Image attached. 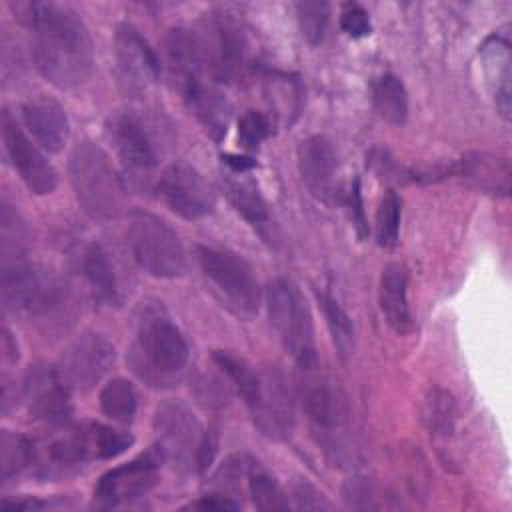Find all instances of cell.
Segmentation results:
<instances>
[{
    "label": "cell",
    "mask_w": 512,
    "mask_h": 512,
    "mask_svg": "<svg viewBox=\"0 0 512 512\" xmlns=\"http://www.w3.org/2000/svg\"><path fill=\"white\" fill-rule=\"evenodd\" d=\"M32 32V52L40 74L60 90L82 86L94 68L86 24L66 4L28 2L20 6Z\"/></svg>",
    "instance_id": "1"
},
{
    "label": "cell",
    "mask_w": 512,
    "mask_h": 512,
    "mask_svg": "<svg viewBox=\"0 0 512 512\" xmlns=\"http://www.w3.org/2000/svg\"><path fill=\"white\" fill-rule=\"evenodd\" d=\"M128 432L88 422L66 430L64 434L32 442L30 470L38 478H60L92 460H110L132 446Z\"/></svg>",
    "instance_id": "2"
},
{
    "label": "cell",
    "mask_w": 512,
    "mask_h": 512,
    "mask_svg": "<svg viewBox=\"0 0 512 512\" xmlns=\"http://www.w3.org/2000/svg\"><path fill=\"white\" fill-rule=\"evenodd\" d=\"M188 344L162 302H142L130 364L154 386L172 382L188 364Z\"/></svg>",
    "instance_id": "3"
},
{
    "label": "cell",
    "mask_w": 512,
    "mask_h": 512,
    "mask_svg": "<svg viewBox=\"0 0 512 512\" xmlns=\"http://www.w3.org/2000/svg\"><path fill=\"white\" fill-rule=\"evenodd\" d=\"M68 172L76 200L90 218L108 222L126 212L124 184L98 144L78 142L70 154Z\"/></svg>",
    "instance_id": "4"
},
{
    "label": "cell",
    "mask_w": 512,
    "mask_h": 512,
    "mask_svg": "<svg viewBox=\"0 0 512 512\" xmlns=\"http://www.w3.org/2000/svg\"><path fill=\"white\" fill-rule=\"evenodd\" d=\"M266 304L270 322L286 348L302 370L318 366L312 316L296 282L290 278H274L266 288Z\"/></svg>",
    "instance_id": "5"
},
{
    "label": "cell",
    "mask_w": 512,
    "mask_h": 512,
    "mask_svg": "<svg viewBox=\"0 0 512 512\" xmlns=\"http://www.w3.org/2000/svg\"><path fill=\"white\" fill-rule=\"evenodd\" d=\"M128 244L136 264L154 278H178L188 268L178 234L146 210L128 214Z\"/></svg>",
    "instance_id": "6"
},
{
    "label": "cell",
    "mask_w": 512,
    "mask_h": 512,
    "mask_svg": "<svg viewBox=\"0 0 512 512\" xmlns=\"http://www.w3.org/2000/svg\"><path fill=\"white\" fill-rule=\"evenodd\" d=\"M0 294L4 310L26 316H44L62 306L66 286L48 268L14 260L2 264Z\"/></svg>",
    "instance_id": "7"
},
{
    "label": "cell",
    "mask_w": 512,
    "mask_h": 512,
    "mask_svg": "<svg viewBox=\"0 0 512 512\" xmlns=\"http://www.w3.org/2000/svg\"><path fill=\"white\" fill-rule=\"evenodd\" d=\"M310 370L304 372L310 374ZM300 398L314 432L322 434L326 454L334 460H344L346 430L350 420V406L346 394L340 390L338 384L310 374L300 384Z\"/></svg>",
    "instance_id": "8"
},
{
    "label": "cell",
    "mask_w": 512,
    "mask_h": 512,
    "mask_svg": "<svg viewBox=\"0 0 512 512\" xmlns=\"http://www.w3.org/2000/svg\"><path fill=\"white\" fill-rule=\"evenodd\" d=\"M196 258L204 276L214 284L236 314L250 318L258 312L260 288L244 258L214 246H198Z\"/></svg>",
    "instance_id": "9"
},
{
    "label": "cell",
    "mask_w": 512,
    "mask_h": 512,
    "mask_svg": "<svg viewBox=\"0 0 512 512\" xmlns=\"http://www.w3.org/2000/svg\"><path fill=\"white\" fill-rule=\"evenodd\" d=\"M154 432L164 462H170L180 470H196V452L204 432L198 418L184 402H162L154 414Z\"/></svg>",
    "instance_id": "10"
},
{
    "label": "cell",
    "mask_w": 512,
    "mask_h": 512,
    "mask_svg": "<svg viewBox=\"0 0 512 512\" xmlns=\"http://www.w3.org/2000/svg\"><path fill=\"white\" fill-rule=\"evenodd\" d=\"M114 356L116 352L108 338L98 332H84L64 348L56 374L68 390L86 392L110 370Z\"/></svg>",
    "instance_id": "11"
},
{
    "label": "cell",
    "mask_w": 512,
    "mask_h": 512,
    "mask_svg": "<svg viewBox=\"0 0 512 512\" xmlns=\"http://www.w3.org/2000/svg\"><path fill=\"white\" fill-rule=\"evenodd\" d=\"M106 136L130 184L148 188L156 168V154L140 120L128 112H116L106 120Z\"/></svg>",
    "instance_id": "12"
},
{
    "label": "cell",
    "mask_w": 512,
    "mask_h": 512,
    "mask_svg": "<svg viewBox=\"0 0 512 512\" xmlns=\"http://www.w3.org/2000/svg\"><path fill=\"white\" fill-rule=\"evenodd\" d=\"M158 192L166 206L186 220L204 218L216 208L212 184L188 162L170 164L158 180Z\"/></svg>",
    "instance_id": "13"
},
{
    "label": "cell",
    "mask_w": 512,
    "mask_h": 512,
    "mask_svg": "<svg viewBox=\"0 0 512 512\" xmlns=\"http://www.w3.org/2000/svg\"><path fill=\"white\" fill-rule=\"evenodd\" d=\"M164 462L162 452L154 444L138 458L108 470L94 488V500L100 506H120L148 494L158 482V470Z\"/></svg>",
    "instance_id": "14"
},
{
    "label": "cell",
    "mask_w": 512,
    "mask_h": 512,
    "mask_svg": "<svg viewBox=\"0 0 512 512\" xmlns=\"http://www.w3.org/2000/svg\"><path fill=\"white\" fill-rule=\"evenodd\" d=\"M114 60L120 88L130 96L144 94L160 76V60L140 32L120 24L114 34Z\"/></svg>",
    "instance_id": "15"
},
{
    "label": "cell",
    "mask_w": 512,
    "mask_h": 512,
    "mask_svg": "<svg viewBox=\"0 0 512 512\" xmlns=\"http://www.w3.org/2000/svg\"><path fill=\"white\" fill-rule=\"evenodd\" d=\"M208 74L222 82H234L244 76L248 68V40L240 24L230 16L220 14L202 30Z\"/></svg>",
    "instance_id": "16"
},
{
    "label": "cell",
    "mask_w": 512,
    "mask_h": 512,
    "mask_svg": "<svg viewBox=\"0 0 512 512\" xmlns=\"http://www.w3.org/2000/svg\"><path fill=\"white\" fill-rule=\"evenodd\" d=\"M2 142L6 154L26 184V188L38 196L54 192L58 184V174L52 164L44 158V154L30 142V138L22 132L18 122L12 118L8 110L2 112Z\"/></svg>",
    "instance_id": "17"
},
{
    "label": "cell",
    "mask_w": 512,
    "mask_h": 512,
    "mask_svg": "<svg viewBox=\"0 0 512 512\" xmlns=\"http://www.w3.org/2000/svg\"><path fill=\"white\" fill-rule=\"evenodd\" d=\"M258 432L270 440H286L294 430V404L278 370L260 372V390L248 406Z\"/></svg>",
    "instance_id": "18"
},
{
    "label": "cell",
    "mask_w": 512,
    "mask_h": 512,
    "mask_svg": "<svg viewBox=\"0 0 512 512\" xmlns=\"http://www.w3.org/2000/svg\"><path fill=\"white\" fill-rule=\"evenodd\" d=\"M298 170L308 192L326 202L336 204L340 200L338 182V158L332 142L326 136L314 134L298 146Z\"/></svg>",
    "instance_id": "19"
},
{
    "label": "cell",
    "mask_w": 512,
    "mask_h": 512,
    "mask_svg": "<svg viewBox=\"0 0 512 512\" xmlns=\"http://www.w3.org/2000/svg\"><path fill=\"white\" fill-rule=\"evenodd\" d=\"M22 396L32 418L46 424H66L72 416L70 390L62 384L56 368L36 364L24 378Z\"/></svg>",
    "instance_id": "20"
},
{
    "label": "cell",
    "mask_w": 512,
    "mask_h": 512,
    "mask_svg": "<svg viewBox=\"0 0 512 512\" xmlns=\"http://www.w3.org/2000/svg\"><path fill=\"white\" fill-rule=\"evenodd\" d=\"M166 58L172 76L178 86H186L192 80H202L200 76L208 72V58L202 30L192 28H172L166 36Z\"/></svg>",
    "instance_id": "21"
},
{
    "label": "cell",
    "mask_w": 512,
    "mask_h": 512,
    "mask_svg": "<svg viewBox=\"0 0 512 512\" xmlns=\"http://www.w3.org/2000/svg\"><path fill=\"white\" fill-rule=\"evenodd\" d=\"M22 118L32 138L48 152H58L68 140L70 126L64 108L50 96L30 98L22 106Z\"/></svg>",
    "instance_id": "22"
},
{
    "label": "cell",
    "mask_w": 512,
    "mask_h": 512,
    "mask_svg": "<svg viewBox=\"0 0 512 512\" xmlns=\"http://www.w3.org/2000/svg\"><path fill=\"white\" fill-rule=\"evenodd\" d=\"M456 172L474 190L506 198L510 194V164L504 156L490 152H468L462 156Z\"/></svg>",
    "instance_id": "23"
},
{
    "label": "cell",
    "mask_w": 512,
    "mask_h": 512,
    "mask_svg": "<svg viewBox=\"0 0 512 512\" xmlns=\"http://www.w3.org/2000/svg\"><path fill=\"white\" fill-rule=\"evenodd\" d=\"M486 86L494 98L496 110L510 120V42L504 34H492L480 46Z\"/></svg>",
    "instance_id": "24"
},
{
    "label": "cell",
    "mask_w": 512,
    "mask_h": 512,
    "mask_svg": "<svg viewBox=\"0 0 512 512\" xmlns=\"http://www.w3.org/2000/svg\"><path fill=\"white\" fill-rule=\"evenodd\" d=\"M190 112L202 124V128L218 142L226 136L232 118L230 102L204 80H192L180 88Z\"/></svg>",
    "instance_id": "25"
},
{
    "label": "cell",
    "mask_w": 512,
    "mask_h": 512,
    "mask_svg": "<svg viewBox=\"0 0 512 512\" xmlns=\"http://www.w3.org/2000/svg\"><path fill=\"white\" fill-rule=\"evenodd\" d=\"M378 298L388 326L398 334L410 332L412 314L408 304V270L402 264L394 262L382 270Z\"/></svg>",
    "instance_id": "26"
},
{
    "label": "cell",
    "mask_w": 512,
    "mask_h": 512,
    "mask_svg": "<svg viewBox=\"0 0 512 512\" xmlns=\"http://www.w3.org/2000/svg\"><path fill=\"white\" fill-rule=\"evenodd\" d=\"M224 192L234 206V210L254 228L264 232L270 226V212L268 204L262 198L256 182L246 176V172H234L232 176L226 174Z\"/></svg>",
    "instance_id": "27"
},
{
    "label": "cell",
    "mask_w": 512,
    "mask_h": 512,
    "mask_svg": "<svg viewBox=\"0 0 512 512\" xmlns=\"http://www.w3.org/2000/svg\"><path fill=\"white\" fill-rule=\"evenodd\" d=\"M82 274L90 286V292L98 304L112 306L120 302V288L116 280L114 266L106 250L98 244H92L82 254Z\"/></svg>",
    "instance_id": "28"
},
{
    "label": "cell",
    "mask_w": 512,
    "mask_h": 512,
    "mask_svg": "<svg viewBox=\"0 0 512 512\" xmlns=\"http://www.w3.org/2000/svg\"><path fill=\"white\" fill-rule=\"evenodd\" d=\"M372 102L380 118L392 126H402L408 116V98L404 84L394 74H382L372 84Z\"/></svg>",
    "instance_id": "29"
},
{
    "label": "cell",
    "mask_w": 512,
    "mask_h": 512,
    "mask_svg": "<svg viewBox=\"0 0 512 512\" xmlns=\"http://www.w3.org/2000/svg\"><path fill=\"white\" fill-rule=\"evenodd\" d=\"M246 492H248L252 504L258 510L276 512V510H288L290 508L288 498L284 496L276 478L254 458H252L250 468H248Z\"/></svg>",
    "instance_id": "30"
},
{
    "label": "cell",
    "mask_w": 512,
    "mask_h": 512,
    "mask_svg": "<svg viewBox=\"0 0 512 512\" xmlns=\"http://www.w3.org/2000/svg\"><path fill=\"white\" fill-rule=\"evenodd\" d=\"M216 366L226 374V378L232 382L236 392L244 398L246 406H250L260 390V372L254 370L244 358L228 352V350H216L212 354Z\"/></svg>",
    "instance_id": "31"
},
{
    "label": "cell",
    "mask_w": 512,
    "mask_h": 512,
    "mask_svg": "<svg viewBox=\"0 0 512 512\" xmlns=\"http://www.w3.org/2000/svg\"><path fill=\"white\" fill-rule=\"evenodd\" d=\"M318 298H320V304H322V310L326 316V324H328L334 348L342 360H348L354 354V346H356L354 322L332 296L322 294Z\"/></svg>",
    "instance_id": "32"
},
{
    "label": "cell",
    "mask_w": 512,
    "mask_h": 512,
    "mask_svg": "<svg viewBox=\"0 0 512 512\" xmlns=\"http://www.w3.org/2000/svg\"><path fill=\"white\" fill-rule=\"evenodd\" d=\"M136 392L134 386L124 378L110 380L100 392V408L102 412L120 424L132 422L136 414Z\"/></svg>",
    "instance_id": "33"
},
{
    "label": "cell",
    "mask_w": 512,
    "mask_h": 512,
    "mask_svg": "<svg viewBox=\"0 0 512 512\" xmlns=\"http://www.w3.org/2000/svg\"><path fill=\"white\" fill-rule=\"evenodd\" d=\"M32 442L24 436L2 430L0 432V476L2 482H10L22 470H30Z\"/></svg>",
    "instance_id": "34"
},
{
    "label": "cell",
    "mask_w": 512,
    "mask_h": 512,
    "mask_svg": "<svg viewBox=\"0 0 512 512\" xmlns=\"http://www.w3.org/2000/svg\"><path fill=\"white\" fill-rule=\"evenodd\" d=\"M424 422L434 436L448 438L454 432L456 406L450 392L442 388H432L424 400Z\"/></svg>",
    "instance_id": "35"
},
{
    "label": "cell",
    "mask_w": 512,
    "mask_h": 512,
    "mask_svg": "<svg viewBox=\"0 0 512 512\" xmlns=\"http://www.w3.org/2000/svg\"><path fill=\"white\" fill-rule=\"evenodd\" d=\"M402 202L394 190H386L376 212V240L382 248H394L398 244Z\"/></svg>",
    "instance_id": "36"
},
{
    "label": "cell",
    "mask_w": 512,
    "mask_h": 512,
    "mask_svg": "<svg viewBox=\"0 0 512 512\" xmlns=\"http://www.w3.org/2000/svg\"><path fill=\"white\" fill-rule=\"evenodd\" d=\"M296 16H298V24H300V32L306 38L308 44L316 46L322 42L326 26H328V18H330V4L328 2H296Z\"/></svg>",
    "instance_id": "37"
},
{
    "label": "cell",
    "mask_w": 512,
    "mask_h": 512,
    "mask_svg": "<svg viewBox=\"0 0 512 512\" xmlns=\"http://www.w3.org/2000/svg\"><path fill=\"white\" fill-rule=\"evenodd\" d=\"M272 134V122L258 110H248L238 120V142L246 150L258 148Z\"/></svg>",
    "instance_id": "38"
},
{
    "label": "cell",
    "mask_w": 512,
    "mask_h": 512,
    "mask_svg": "<svg viewBox=\"0 0 512 512\" xmlns=\"http://www.w3.org/2000/svg\"><path fill=\"white\" fill-rule=\"evenodd\" d=\"M344 500L350 508H358V510H372V508H380L384 506L382 502H378L380 490L374 482L366 480V478H354L348 480L344 484Z\"/></svg>",
    "instance_id": "39"
},
{
    "label": "cell",
    "mask_w": 512,
    "mask_h": 512,
    "mask_svg": "<svg viewBox=\"0 0 512 512\" xmlns=\"http://www.w3.org/2000/svg\"><path fill=\"white\" fill-rule=\"evenodd\" d=\"M340 28L352 36V38H362V36H368L370 30H372V24H370V16L368 12L356 4V2H348L342 6L340 10Z\"/></svg>",
    "instance_id": "40"
},
{
    "label": "cell",
    "mask_w": 512,
    "mask_h": 512,
    "mask_svg": "<svg viewBox=\"0 0 512 512\" xmlns=\"http://www.w3.org/2000/svg\"><path fill=\"white\" fill-rule=\"evenodd\" d=\"M292 498L300 510H330L332 504L326 496L306 480H298L292 488Z\"/></svg>",
    "instance_id": "41"
},
{
    "label": "cell",
    "mask_w": 512,
    "mask_h": 512,
    "mask_svg": "<svg viewBox=\"0 0 512 512\" xmlns=\"http://www.w3.org/2000/svg\"><path fill=\"white\" fill-rule=\"evenodd\" d=\"M218 448V436L214 430H204L198 452H196V472H206L214 460Z\"/></svg>",
    "instance_id": "42"
},
{
    "label": "cell",
    "mask_w": 512,
    "mask_h": 512,
    "mask_svg": "<svg viewBox=\"0 0 512 512\" xmlns=\"http://www.w3.org/2000/svg\"><path fill=\"white\" fill-rule=\"evenodd\" d=\"M184 508H190V510H212V512H222V510H238L240 504L236 500H230L226 496H220V494H212L208 492L206 496H202L200 500L184 506Z\"/></svg>",
    "instance_id": "43"
},
{
    "label": "cell",
    "mask_w": 512,
    "mask_h": 512,
    "mask_svg": "<svg viewBox=\"0 0 512 512\" xmlns=\"http://www.w3.org/2000/svg\"><path fill=\"white\" fill-rule=\"evenodd\" d=\"M348 200H350V206H352V220L358 228V234L364 236L368 232V226H366V220H364V210H362V198H360V184L358 180H354V186L350 188V194H348Z\"/></svg>",
    "instance_id": "44"
},
{
    "label": "cell",
    "mask_w": 512,
    "mask_h": 512,
    "mask_svg": "<svg viewBox=\"0 0 512 512\" xmlns=\"http://www.w3.org/2000/svg\"><path fill=\"white\" fill-rule=\"evenodd\" d=\"M224 164L230 166L232 172H248L250 168H254V160L250 156H234V154H226L222 156Z\"/></svg>",
    "instance_id": "45"
}]
</instances>
